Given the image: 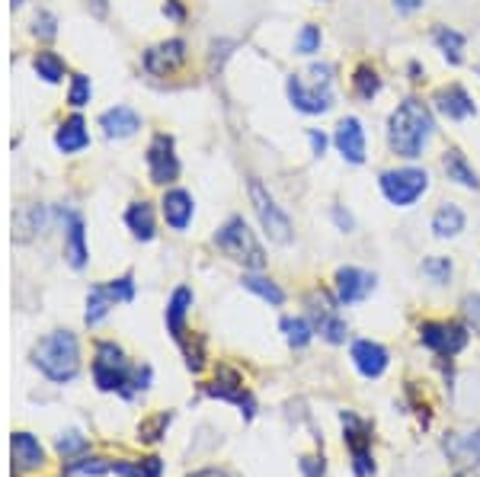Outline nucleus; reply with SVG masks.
Returning a JSON list of instances; mask_svg holds the SVG:
<instances>
[{
	"mask_svg": "<svg viewBox=\"0 0 480 477\" xmlns=\"http://www.w3.org/2000/svg\"><path fill=\"white\" fill-rule=\"evenodd\" d=\"M420 340H423V346H429L432 353L458 356L464 346H468L471 333H468V327L458 321H426V324H420Z\"/></svg>",
	"mask_w": 480,
	"mask_h": 477,
	"instance_id": "9",
	"label": "nucleus"
},
{
	"mask_svg": "<svg viewBox=\"0 0 480 477\" xmlns=\"http://www.w3.org/2000/svg\"><path fill=\"white\" fill-rule=\"evenodd\" d=\"M464 231V212L455 206V202H445V206L436 208V215H432V234L436 238H458Z\"/></svg>",
	"mask_w": 480,
	"mask_h": 477,
	"instance_id": "26",
	"label": "nucleus"
},
{
	"mask_svg": "<svg viewBox=\"0 0 480 477\" xmlns=\"http://www.w3.org/2000/svg\"><path fill=\"white\" fill-rule=\"evenodd\" d=\"M445 452L452 455L458 465H474V461H480V429L477 433H455V436H448Z\"/></svg>",
	"mask_w": 480,
	"mask_h": 477,
	"instance_id": "27",
	"label": "nucleus"
},
{
	"mask_svg": "<svg viewBox=\"0 0 480 477\" xmlns=\"http://www.w3.org/2000/svg\"><path fill=\"white\" fill-rule=\"evenodd\" d=\"M308 141H311V154H314V157H324V151H327V135L318 132V129H311Z\"/></svg>",
	"mask_w": 480,
	"mask_h": 477,
	"instance_id": "45",
	"label": "nucleus"
},
{
	"mask_svg": "<svg viewBox=\"0 0 480 477\" xmlns=\"http://www.w3.org/2000/svg\"><path fill=\"white\" fill-rule=\"evenodd\" d=\"M93 381H97L99 391H129L125 385H131V395L135 391H145L147 381H151V369H131L125 353L115 343L103 340L97 343V359H93Z\"/></svg>",
	"mask_w": 480,
	"mask_h": 477,
	"instance_id": "3",
	"label": "nucleus"
},
{
	"mask_svg": "<svg viewBox=\"0 0 480 477\" xmlns=\"http://www.w3.org/2000/svg\"><path fill=\"white\" fill-rule=\"evenodd\" d=\"M161 212H163V222L170 224L173 231H186L189 222H193V196L186 190H167L161 199Z\"/></svg>",
	"mask_w": 480,
	"mask_h": 477,
	"instance_id": "18",
	"label": "nucleus"
},
{
	"mask_svg": "<svg viewBox=\"0 0 480 477\" xmlns=\"http://www.w3.org/2000/svg\"><path fill=\"white\" fill-rule=\"evenodd\" d=\"M455 477H461V474H455Z\"/></svg>",
	"mask_w": 480,
	"mask_h": 477,
	"instance_id": "52",
	"label": "nucleus"
},
{
	"mask_svg": "<svg viewBox=\"0 0 480 477\" xmlns=\"http://www.w3.org/2000/svg\"><path fill=\"white\" fill-rule=\"evenodd\" d=\"M442 170H445L448 180L458 183V186H464V190H480L477 170H474L471 160H468L458 148H448L445 154H442Z\"/></svg>",
	"mask_w": 480,
	"mask_h": 477,
	"instance_id": "20",
	"label": "nucleus"
},
{
	"mask_svg": "<svg viewBox=\"0 0 480 477\" xmlns=\"http://www.w3.org/2000/svg\"><path fill=\"white\" fill-rule=\"evenodd\" d=\"M99 129L106 138H131L141 129V115L129 106H113L99 115Z\"/></svg>",
	"mask_w": 480,
	"mask_h": 477,
	"instance_id": "19",
	"label": "nucleus"
},
{
	"mask_svg": "<svg viewBox=\"0 0 480 477\" xmlns=\"http://www.w3.org/2000/svg\"><path fill=\"white\" fill-rule=\"evenodd\" d=\"M372 288H374L372 272L356 270V266H342V270L336 272V298H340V305H358V301H366Z\"/></svg>",
	"mask_w": 480,
	"mask_h": 477,
	"instance_id": "15",
	"label": "nucleus"
},
{
	"mask_svg": "<svg viewBox=\"0 0 480 477\" xmlns=\"http://www.w3.org/2000/svg\"><path fill=\"white\" fill-rule=\"evenodd\" d=\"M304 305H308V317L314 333H320L327 343H342L346 340L350 330H346V321L340 317V308H336L340 298H330L324 288H314V292H308Z\"/></svg>",
	"mask_w": 480,
	"mask_h": 477,
	"instance_id": "7",
	"label": "nucleus"
},
{
	"mask_svg": "<svg viewBox=\"0 0 480 477\" xmlns=\"http://www.w3.org/2000/svg\"><path fill=\"white\" fill-rule=\"evenodd\" d=\"M13 228H17V240H29L35 231L45 228V208L42 206H23L13 218Z\"/></svg>",
	"mask_w": 480,
	"mask_h": 477,
	"instance_id": "30",
	"label": "nucleus"
},
{
	"mask_svg": "<svg viewBox=\"0 0 480 477\" xmlns=\"http://www.w3.org/2000/svg\"><path fill=\"white\" fill-rule=\"evenodd\" d=\"M167 426H170V413H157L151 423H141V429H138L141 436L138 439H145V442H157V439L163 436V429H167Z\"/></svg>",
	"mask_w": 480,
	"mask_h": 477,
	"instance_id": "38",
	"label": "nucleus"
},
{
	"mask_svg": "<svg viewBox=\"0 0 480 477\" xmlns=\"http://www.w3.org/2000/svg\"><path fill=\"white\" fill-rule=\"evenodd\" d=\"M285 93H288V103H292L298 113L304 115H320L334 106V97H330V87H320L314 81H304V77L292 74L285 83Z\"/></svg>",
	"mask_w": 480,
	"mask_h": 477,
	"instance_id": "10",
	"label": "nucleus"
},
{
	"mask_svg": "<svg viewBox=\"0 0 480 477\" xmlns=\"http://www.w3.org/2000/svg\"><path fill=\"white\" fill-rule=\"evenodd\" d=\"M205 395H209V397H218V401L237 403L244 417H253V411H256V401H253V395L244 387L240 375H237V371H231V369H221L218 379H215L212 385H205Z\"/></svg>",
	"mask_w": 480,
	"mask_h": 477,
	"instance_id": "13",
	"label": "nucleus"
},
{
	"mask_svg": "<svg viewBox=\"0 0 480 477\" xmlns=\"http://www.w3.org/2000/svg\"><path fill=\"white\" fill-rule=\"evenodd\" d=\"M163 13H167V17H173V20L186 17V10L179 7V0H167V4H163Z\"/></svg>",
	"mask_w": 480,
	"mask_h": 477,
	"instance_id": "48",
	"label": "nucleus"
},
{
	"mask_svg": "<svg viewBox=\"0 0 480 477\" xmlns=\"http://www.w3.org/2000/svg\"><path fill=\"white\" fill-rule=\"evenodd\" d=\"M10 449H13V461H17V471H35L45 465V452L35 436L29 433H13L10 439Z\"/></svg>",
	"mask_w": 480,
	"mask_h": 477,
	"instance_id": "22",
	"label": "nucleus"
},
{
	"mask_svg": "<svg viewBox=\"0 0 480 477\" xmlns=\"http://www.w3.org/2000/svg\"><path fill=\"white\" fill-rule=\"evenodd\" d=\"M464 314L474 321V330H480V295H468L464 298Z\"/></svg>",
	"mask_w": 480,
	"mask_h": 477,
	"instance_id": "44",
	"label": "nucleus"
},
{
	"mask_svg": "<svg viewBox=\"0 0 480 477\" xmlns=\"http://www.w3.org/2000/svg\"><path fill=\"white\" fill-rule=\"evenodd\" d=\"M282 333H285V343L302 349V346H308L311 337H314V327H311V321H304V317H282Z\"/></svg>",
	"mask_w": 480,
	"mask_h": 477,
	"instance_id": "34",
	"label": "nucleus"
},
{
	"mask_svg": "<svg viewBox=\"0 0 480 477\" xmlns=\"http://www.w3.org/2000/svg\"><path fill=\"white\" fill-rule=\"evenodd\" d=\"M477 74H480V71H477Z\"/></svg>",
	"mask_w": 480,
	"mask_h": 477,
	"instance_id": "53",
	"label": "nucleus"
},
{
	"mask_svg": "<svg viewBox=\"0 0 480 477\" xmlns=\"http://www.w3.org/2000/svg\"><path fill=\"white\" fill-rule=\"evenodd\" d=\"M240 282H244V288H250L253 295H260L263 301H269V305H276V308L285 305V292L272 279H266V276H253L250 272V276H244Z\"/></svg>",
	"mask_w": 480,
	"mask_h": 477,
	"instance_id": "32",
	"label": "nucleus"
},
{
	"mask_svg": "<svg viewBox=\"0 0 480 477\" xmlns=\"http://www.w3.org/2000/svg\"><path fill=\"white\" fill-rule=\"evenodd\" d=\"M247 192H250V206L253 212H256V222H260V228L266 231V238L272 240V244H292L295 231H292V218L285 215V208L276 202V196L269 192V186L260 180V176H250V183H247Z\"/></svg>",
	"mask_w": 480,
	"mask_h": 477,
	"instance_id": "5",
	"label": "nucleus"
},
{
	"mask_svg": "<svg viewBox=\"0 0 480 477\" xmlns=\"http://www.w3.org/2000/svg\"><path fill=\"white\" fill-rule=\"evenodd\" d=\"M352 93H356L358 99H366V103H372V99L382 93V77H378V71H374L368 61L352 71Z\"/></svg>",
	"mask_w": 480,
	"mask_h": 477,
	"instance_id": "28",
	"label": "nucleus"
},
{
	"mask_svg": "<svg viewBox=\"0 0 480 477\" xmlns=\"http://www.w3.org/2000/svg\"><path fill=\"white\" fill-rule=\"evenodd\" d=\"M10 4H13V7H20V4H23V0H10Z\"/></svg>",
	"mask_w": 480,
	"mask_h": 477,
	"instance_id": "51",
	"label": "nucleus"
},
{
	"mask_svg": "<svg viewBox=\"0 0 480 477\" xmlns=\"http://www.w3.org/2000/svg\"><path fill=\"white\" fill-rule=\"evenodd\" d=\"M432 39L439 45V51L445 55V61L452 65H461V51H464V35L458 29H448V26H436L432 29Z\"/></svg>",
	"mask_w": 480,
	"mask_h": 477,
	"instance_id": "29",
	"label": "nucleus"
},
{
	"mask_svg": "<svg viewBox=\"0 0 480 477\" xmlns=\"http://www.w3.org/2000/svg\"><path fill=\"white\" fill-rule=\"evenodd\" d=\"M67 218V260H71L74 270H83L87 266V234H83L81 215L65 212Z\"/></svg>",
	"mask_w": 480,
	"mask_h": 477,
	"instance_id": "24",
	"label": "nucleus"
},
{
	"mask_svg": "<svg viewBox=\"0 0 480 477\" xmlns=\"http://www.w3.org/2000/svg\"><path fill=\"white\" fill-rule=\"evenodd\" d=\"M423 4H426V0H394V7H397L400 13H416Z\"/></svg>",
	"mask_w": 480,
	"mask_h": 477,
	"instance_id": "47",
	"label": "nucleus"
},
{
	"mask_svg": "<svg viewBox=\"0 0 480 477\" xmlns=\"http://www.w3.org/2000/svg\"><path fill=\"white\" fill-rule=\"evenodd\" d=\"M432 132H436V119H432L429 106L423 99L407 97L397 103V109L388 119V145L404 160H416L429 145Z\"/></svg>",
	"mask_w": 480,
	"mask_h": 477,
	"instance_id": "1",
	"label": "nucleus"
},
{
	"mask_svg": "<svg viewBox=\"0 0 480 477\" xmlns=\"http://www.w3.org/2000/svg\"><path fill=\"white\" fill-rule=\"evenodd\" d=\"M33 71L45 83H61V81H65V61H61L55 51H39V55L33 58Z\"/></svg>",
	"mask_w": 480,
	"mask_h": 477,
	"instance_id": "31",
	"label": "nucleus"
},
{
	"mask_svg": "<svg viewBox=\"0 0 480 477\" xmlns=\"http://www.w3.org/2000/svg\"><path fill=\"white\" fill-rule=\"evenodd\" d=\"M423 276H429L436 285H445L452 279V260L448 256H429L423 263Z\"/></svg>",
	"mask_w": 480,
	"mask_h": 477,
	"instance_id": "36",
	"label": "nucleus"
},
{
	"mask_svg": "<svg viewBox=\"0 0 480 477\" xmlns=\"http://www.w3.org/2000/svg\"><path fill=\"white\" fill-rule=\"evenodd\" d=\"M147 173H151V183H157V186H170L179 176V157L170 135H154L151 138V145H147Z\"/></svg>",
	"mask_w": 480,
	"mask_h": 477,
	"instance_id": "11",
	"label": "nucleus"
},
{
	"mask_svg": "<svg viewBox=\"0 0 480 477\" xmlns=\"http://www.w3.org/2000/svg\"><path fill=\"white\" fill-rule=\"evenodd\" d=\"M35 369L55 385H67L77 379L81 371V346L71 330H51L49 337L39 340V346L33 349Z\"/></svg>",
	"mask_w": 480,
	"mask_h": 477,
	"instance_id": "2",
	"label": "nucleus"
},
{
	"mask_svg": "<svg viewBox=\"0 0 480 477\" xmlns=\"http://www.w3.org/2000/svg\"><path fill=\"white\" fill-rule=\"evenodd\" d=\"M125 224H129V231L138 240L154 238L157 224H154V208H151V202H131L129 212H125Z\"/></svg>",
	"mask_w": 480,
	"mask_h": 477,
	"instance_id": "25",
	"label": "nucleus"
},
{
	"mask_svg": "<svg viewBox=\"0 0 480 477\" xmlns=\"http://www.w3.org/2000/svg\"><path fill=\"white\" fill-rule=\"evenodd\" d=\"M320 42H324V35H320V26L304 23L295 45H298V51H302V55H314V51H320Z\"/></svg>",
	"mask_w": 480,
	"mask_h": 477,
	"instance_id": "37",
	"label": "nucleus"
},
{
	"mask_svg": "<svg viewBox=\"0 0 480 477\" xmlns=\"http://www.w3.org/2000/svg\"><path fill=\"white\" fill-rule=\"evenodd\" d=\"M334 222L340 224L342 231H352V215H350V212H342L340 206H334Z\"/></svg>",
	"mask_w": 480,
	"mask_h": 477,
	"instance_id": "46",
	"label": "nucleus"
},
{
	"mask_svg": "<svg viewBox=\"0 0 480 477\" xmlns=\"http://www.w3.org/2000/svg\"><path fill=\"white\" fill-rule=\"evenodd\" d=\"M352 363H356V369L362 371L366 379H378V375H384L391 356H388V349H384L382 343H374V340H356V343H352Z\"/></svg>",
	"mask_w": 480,
	"mask_h": 477,
	"instance_id": "17",
	"label": "nucleus"
},
{
	"mask_svg": "<svg viewBox=\"0 0 480 477\" xmlns=\"http://www.w3.org/2000/svg\"><path fill=\"white\" fill-rule=\"evenodd\" d=\"M327 465L324 458H318V455H311V458H302V474L304 477H324Z\"/></svg>",
	"mask_w": 480,
	"mask_h": 477,
	"instance_id": "43",
	"label": "nucleus"
},
{
	"mask_svg": "<svg viewBox=\"0 0 480 477\" xmlns=\"http://www.w3.org/2000/svg\"><path fill=\"white\" fill-rule=\"evenodd\" d=\"M90 7H93V13H97V17H103V13H106V0H87Z\"/></svg>",
	"mask_w": 480,
	"mask_h": 477,
	"instance_id": "50",
	"label": "nucleus"
},
{
	"mask_svg": "<svg viewBox=\"0 0 480 477\" xmlns=\"http://www.w3.org/2000/svg\"><path fill=\"white\" fill-rule=\"evenodd\" d=\"M378 186H382L384 199L397 208L413 206L416 199H423L429 190V173L420 170V167H397V170H384L378 176Z\"/></svg>",
	"mask_w": 480,
	"mask_h": 477,
	"instance_id": "6",
	"label": "nucleus"
},
{
	"mask_svg": "<svg viewBox=\"0 0 480 477\" xmlns=\"http://www.w3.org/2000/svg\"><path fill=\"white\" fill-rule=\"evenodd\" d=\"M215 247L228 260L247 266V270H263L266 266V250H263V244L256 240V234H253L250 224L240 215H234V218L221 224L218 234H215Z\"/></svg>",
	"mask_w": 480,
	"mask_h": 477,
	"instance_id": "4",
	"label": "nucleus"
},
{
	"mask_svg": "<svg viewBox=\"0 0 480 477\" xmlns=\"http://www.w3.org/2000/svg\"><path fill=\"white\" fill-rule=\"evenodd\" d=\"M193 308V292L186 285H179L170 295V305H167V330L177 343H186V314Z\"/></svg>",
	"mask_w": 480,
	"mask_h": 477,
	"instance_id": "21",
	"label": "nucleus"
},
{
	"mask_svg": "<svg viewBox=\"0 0 480 477\" xmlns=\"http://www.w3.org/2000/svg\"><path fill=\"white\" fill-rule=\"evenodd\" d=\"M352 471H356V477H372L374 474V461H372V452H368V449L352 452Z\"/></svg>",
	"mask_w": 480,
	"mask_h": 477,
	"instance_id": "40",
	"label": "nucleus"
},
{
	"mask_svg": "<svg viewBox=\"0 0 480 477\" xmlns=\"http://www.w3.org/2000/svg\"><path fill=\"white\" fill-rule=\"evenodd\" d=\"M183 65H186V42L183 39H167L145 51V71L154 77L177 74Z\"/></svg>",
	"mask_w": 480,
	"mask_h": 477,
	"instance_id": "12",
	"label": "nucleus"
},
{
	"mask_svg": "<svg viewBox=\"0 0 480 477\" xmlns=\"http://www.w3.org/2000/svg\"><path fill=\"white\" fill-rule=\"evenodd\" d=\"M189 477H237V474H231V471H218V468H205V471H196V474H189Z\"/></svg>",
	"mask_w": 480,
	"mask_h": 477,
	"instance_id": "49",
	"label": "nucleus"
},
{
	"mask_svg": "<svg viewBox=\"0 0 480 477\" xmlns=\"http://www.w3.org/2000/svg\"><path fill=\"white\" fill-rule=\"evenodd\" d=\"M334 145L350 164H366V129L356 115H342L334 132Z\"/></svg>",
	"mask_w": 480,
	"mask_h": 477,
	"instance_id": "14",
	"label": "nucleus"
},
{
	"mask_svg": "<svg viewBox=\"0 0 480 477\" xmlns=\"http://www.w3.org/2000/svg\"><path fill=\"white\" fill-rule=\"evenodd\" d=\"M90 145V132H87V122H83L81 115H71L65 122L58 125L55 132V148L65 151V154H77Z\"/></svg>",
	"mask_w": 480,
	"mask_h": 477,
	"instance_id": "23",
	"label": "nucleus"
},
{
	"mask_svg": "<svg viewBox=\"0 0 480 477\" xmlns=\"http://www.w3.org/2000/svg\"><path fill=\"white\" fill-rule=\"evenodd\" d=\"M131 298H135V282H131V276H119V279L113 282L93 285L87 295V314H83V317H87V324L93 327V324L103 321L119 301H131Z\"/></svg>",
	"mask_w": 480,
	"mask_h": 477,
	"instance_id": "8",
	"label": "nucleus"
},
{
	"mask_svg": "<svg viewBox=\"0 0 480 477\" xmlns=\"http://www.w3.org/2000/svg\"><path fill=\"white\" fill-rule=\"evenodd\" d=\"M87 449V439L81 436V433H65V436L58 439V452L65 455V458H71V455L83 452Z\"/></svg>",
	"mask_w": 480,
	"mask_h": 477,
	"instance_id": "39",
	"label": "nucleus"
},
{
	"mask_svg": "<svg viewBox=\"0 0 480 477\" xmlns=\"http://www.w3.org/2000/svg\"><path fill=\"white\" fill-rule=\"evenodd\" d=\"M58 33V26H55V17L51 13H39L33 23V35H42V39H51V35Z\"/></svg>",
	"mask_w": 480,
	"mask_h": 477,
	"instance_id": "41",
	"label": "nucleus"
},
{
	"mask_svg": "<svg viewBox=\"0 0 480 477\" xmlns=\"http://www.w3.org/2000/svg\"><path fill=\"white\" fill-rule=\"evenodd\" d=\"M90 97H93V83H90V77L83 74H74L71 77V90H67V103H71L74 109H81L90 103Z\"/></svg>",
	"mask_w": 480,
	"mask_h": 477,
	"instance_id": "35",
	"label": "nucleus"
},
{
	"mask_svg": "<svg viewBox=\"0 0 480 477\" xmlns=\"http://www.w3.org/2000/svg\"><path fill=\"white\" fill-rule=\"evenodd\" d=\"M308 74H311V81L320 83V87H330V83H334V65H314Z\"/></svg>",
	"mask_w": 480,
	"mask_h": 477,
	"instance_id": "42",
	"label": "nucleus"
},
{
	"mask_svg": "<svg viewBox=\"0 0 480 477\" xmlns=\"http://www.w3.org/2000/svg\"><path fill=\"white\" fill-rule=\"evenodd\" d=\"M113 474H122V477H161L163 474V465H161V458L113 461Z\"/></svg>",
	"mask_w": 480,
	"mask_h": 477,
	"instance_id": "33",
	"label": "nucleus"
},
{
	"mask_svg": "<svg viewBox=\"0 0 480 477\" xmlns=\"http://www.w3.org/2000/svg\"><path fill=\"white\" fill-rule=\"evenodd\" d=\"M432 103H436V109H439V113L445 115V119H452V122L471 119V115L477 113V106H474V99L468 97V90H464L461 83H448V87L436 90Z\"/></svg>",
	"mask_w": 480,
	"mask_h": 477,
	"instance_id": "16",
	"label": "nucleus"
}]
</instances>
